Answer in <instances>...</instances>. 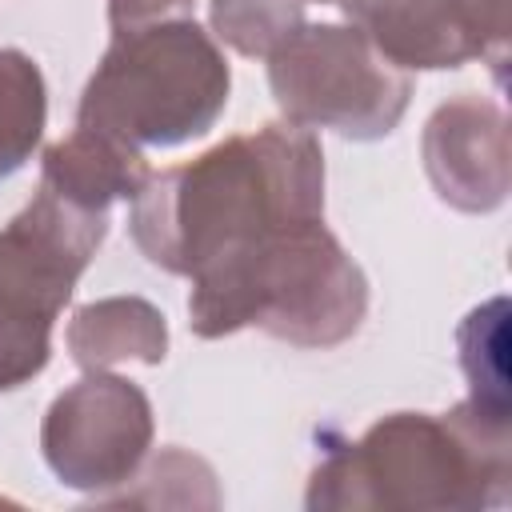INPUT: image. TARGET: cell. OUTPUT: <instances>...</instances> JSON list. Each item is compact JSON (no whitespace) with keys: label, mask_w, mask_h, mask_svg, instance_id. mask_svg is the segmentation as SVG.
<instances>
[{"label":"cell","mask_w":512,"mask_h":512,"mask_svg":"<svg viewBox=\"0 0 512 512\" xmlns=\"http://www.w3.org/2000/svg\"><path fill=\"white\" fill-rule=\"evenodd\" d=\"M148 176L152 168L136 144H124L84 124H76L72 136L56 140L44 152V168H40L44 188L88 212H108L116 200H132Z\"/></svg>","instance_id":"10"},{"label":"cell","mask_w":512,"mask_h":512,"mask_svg":"<svg viewBox=\"0 0 512 512\" xmlns=\"http://www.w3.org/2000/svg\"><path fill=\"white\" fill-rule=\"evenodd\" d=\"M472 28L480 36L484 60H492L496 76H504V52H508V0H464Z\"/></svg>","instance_id":"15"},{"label":"cell","mask_w":512,"mask_h":512,"mask_svg":"<svg viewBox=\"0 0 512 512\" xmlns=\"http://www.w3.org/2000/svg\"><path fill=\"white\" fill-rule=\"evenodd\" d=\"M504 300H492L484 308H476L464 328H460V364L472 380V404L492 412V416H508V372H504Z\"/></svg>","instance_id":"13"},{"label":"cell","mask_w":512,"mask_h":512,"mask_svg":"<svg viewBox=\"0 0 512 512\" xmlns=\"http://www.w3.org/2000/svg\"><path fill=\"white\" fill-rule=\"evenodd\" d=\"M368 312V280L324 220H304L200 268L188 324L204 340L264 328L296 348H336Z\"/></svg>","instance_id":"3"},{"label":"cell","mask_w":512,"mask_h":512,"mask_svg":"<svg viewBox=\"0 0 512 512\" xmlns=\"http://www.w3.org/2000/svg\"><path fill=\"white\" fill-rule=\"evenodd\" d=\"M216 36L240 56H272L304 24V0H212Z\"/></svg>","instance_id":"14"},{"label":"cell","mask_w":512,"mask_h":512,"mask_svg":"<svg viewBox=\"0 0 512 512\" xmlns=\"http://www.w3.org/2000/svg\"><path fill=\"white\" fill-rule=\"evenodd\" d=\"M228 88V60L196 20H148L116 28L84 84L76 124L136 148H176L220 120Z\"/></svg>","instance_id":"4"},{"label":"cell","mask_w":512,"mask_h":512,"mask_svg":"<svg viewBox=\"0 0 512 512\" xmlns=\"http://www.w3.org/2000/svg\"><path fill=\"white\" fill-rule=\"evenodd\" d=\"M324 220V152L300 124H264L152 172L132 196L128 232L136 248L172 276L256 244L260 236Z\"/></svg>","instance_id":"1"},{"label":"cell","mask_w":512,"mask_h":512,"mask_svg":"<svg viewBox=\"0 0 512 512\" xmlns=\"http://www.w3.org/2000/svg\"><path fill=\"white\" fill-rule=\"evenodd\" d=\"M48 120V92L40 64L20 48H0V180L20 172Z\"/></svg>","instance_id":"12"},{"label":"cell","mask_w":512,"mask_h":512,"mask_svg":"<svg viewBox=\"0 0 512 512\" xmlns=\"http://www.w3.org/2000/svg\"><path fill=\"white\" fill-rule=\"evenodd\" d=\"M424 172L436 196L460 212H492L508 196V128L500 104L456 96L424 124Z\"/></svg>","instance_id":"8"},{"label":"cell","mask_w":512,"mask_h":512,"mask_svg":"<svg viewBox=\"0 0 512 512\" xmlns=\"http://www.w3.org/2000/svg\"><path fill=\"white\" fill-rule=\"evenodd\" d=\"M68 352L84 372L112 368L124 360L160 364L168 356L164 312L140 296L92 300L68 320Z\"/></svg>","instance_id":"11"},{"label":"cell","mask_w":512,"mask_h":512,"mask_svg":"<svg viewBox=\"0 0 512 512\" xmlns=\"http://www.w3.org/2000/svg\"><path fill=\"white\" fill-rule=\"evenodd\" d=\"M268 84L288 124L348 140L388 136L412 100L408 72L388 64L356 24H300L272 48Z\"/></svg>","instance_id":"6"},{"label":"cell","mask_w":512,"mask_h":512,"mask_svg":"<svg viewBox=\"0 0 512 512\" xmlns=\"http://www.w3.org/2000/svg\"><path fill=\"white\" fill-rule=\"evenodd\" d=\"M340 8L396 68H460L484 56L464 0H340Z\"/></svg>","instance_id":"9"},{"label":"cell","mask_w":512,"mask_h":512,"mask_svg":"<svg viewBox=\"0 0 512 512\" xmlns=\"http://www.w3.org/2000/svg\"><path fill=\"white\" fill-rule=\"evenodd\" d=\"M304 4H308V0H304ZM320 4H340V0H320Z\"/></svg>","instance_id":"17"},{"label":"cell","mask_w":512,"mask_h":512,"mask_svg":"<svg viewBox=\"0 0 512 512\" xmlns=\"http://www.w3.org/2000/svg\"><path fill=\"white\" fill-rule=\"evenodd\" d=\"M40 448L64 488H124L152 448V404L140 384L112 376L108 368L84 372L48 404Z\"/></svg>","instance_id":"7"},{"label":"cell","mask_w":512,"mask_h":512,"mask_svg":"<svg viewBox=\"0 0 512 512\" xmlns=\"http://www.w3.org/2000/svg\"><path fill=\"white\" fill-rule=\"evenodd\" d=\"M104 236L108 212H88L44 184L0 228V392L44 372L56 316Z\"/></svg>","instance_id":"5"},{"label":"cell","mask_w":512,"mask_h":512,"mask_svg":"<svg viewBox=\"0 0 512 512\" xmlns=\"http://www.w3.org/2000/svg\"><path fill=\"white\" fill-rule=\"evenodd\" d=\"M184 4H192V0H108V24H112V32L136 28V24L160 20L164 12H176Z\"/></svg>","instance_id":"16"},{"label":"cell","mask_w":512,"mask_h":512,"mask_svg":"<svg viewBox=\"0 0 512 512\" xmlns=\"http://www.w3.org/2000/svg\"><path fill=\"white\" fill-rule=\"evenodd\" d=\"M508 416L472 400L444 416L392 412L340 444L308 480V508L476 512L508 500Z\"/></svg>","instance_id":"2"}]
</instances>
